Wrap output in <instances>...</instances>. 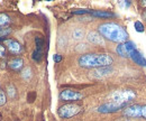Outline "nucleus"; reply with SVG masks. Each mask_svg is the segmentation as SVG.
Segmentation results:
<instances>
[{
  "label": "nucleus",
  "mask_w": 146,
  "mask_h": 121,
  "mask_svg": "<svg viewBox=\"0 0 146 121\" xmlns=\"http://www.w3.org/2000/svg\"><path fill=\"white\" fill-rule=\"evenodd\" d=\"M3 39H5L3 37H0V42H1V40H3Z\"/></svg>",
  "instance_id": "c85d7f7f"
},
{
  "label": "nucleus",
  "mask_w": 146,
  "mask_h": 121,
  "mask_svg": "<svg viewBox=\"0 0 146 121\" xmlns=\"http://www.w3.org/2000/svg\"><path fill=\"white\" fill-rule=\"evenodd\" d=\"M23 66H24V61L21 58H19V57L14 58V60H11L9 62V67L13 69V71L19 72V71H21Z\"/></svg>",
  "instance_id": "f8f14e48"
},
{
  "label": "nucleus",
  "mask_w": 146,
  "mask_h": 121,
  "mask_svg": "<svg viewBox=\"0 0 146 121\" xmlns=\"http://www.w3.org/2000/svg\"><path fill=\"white\" fill-rule=\"evenodd\" d=\"M83 37V32L81 29H74L73 30V38L75 39H81Z\"/></svg>",
  "instance_id": "6ab92c4d"
},
{
  "label": "nucleus",
  "mask_w": 146,
  "mask_h": 121,
  "mask_svg": "<svg viewBox=\"0 0 146 121\" xmlns=\"http://www.w3.org/2000/svg\"><path fill=\"white\" fill-rule=\"evenodd\" d=\"M113 62V58L109 54H96V53H89L83 54L79 57V65L81 67L86 69H99V67H106L110 66Z\"/></svg>",
  "instance_id": "f03ea898"
},
{
  "label": "nucleus",
  "mask_w": 146,
  "mask_h": 121,
  "mask_svg": "<svg viewBox=\"0 0 146 121\" xmlns=\"http://www.w3.org/2000/svg\"><path fill=\"white\" fill-rule=\"evenodd\" d=\"M6 57V48L3 45L0 44V58H5Z\"/></svg>",
  "instance_id": "393cba45"
},
{
  "label": "nucleus",
  "mask_w": 146,
  "mask_h": 121,
  "mask_svg": "<svg viewBox=\"0 0 146 121\" xmlns=\"http://www.w3.org/2000/svg\"><path fill=\"white\" fill-rule=\"evenodd\" d=\"M11 33V29L10 28H3V27H0V37H3L5 38V36H7V35H9Z\"/></svg>",
  "instance_id": "aec40b11"
},
{
  "label": "nucleus",
  "mask_w": 146,
  "mask_h": 121,
  "mask_svg": "<svg viewBox=\"0 0 146 121\" xmlns=\"http://www.w3.org/2000/svg\"><path fill=\"white\" fill-rule=\"evenodd\" d=\"M110 72H112V67L106 66V67H99L94 71V77H104L107 74H109Z\"/></svg>",
  "instance_id": "ddd939ff"
},
{
  "label": "nucleus",
  "mask_w": 146,
  "mask_h": 121,
  "mask_svg": "<svg viewBox=\"0 0 146 121\" xmlns=\"http://www.w3.org/2000/svg\"><path fill=\"white\" fill-rule=\"evenodd\" d=\"M142 6H143V7H146V0H144V1L142 2Z\"/></svg>",
  "instance_id": "cd10ccee"
},
{
  "label": "nucleus",
  "mask_w": 146,
  "mask_h": 121,
  "mask_svg": "<svg viewBox=\"0 0 146 121\" xmlns=\"http://www.w3.org/2000/svg\"><path fill=\"white\" fill-rule=\"evenodd\" d=\"M129 57L139 66H146V58L144 57V55L141 52H138L137 50H135L134 52H131V54L129 55Z\"/></svg>",
  "instance_id": "9d476101"
},
{
  "label": "nucleus",
  "mask_w": 146,
  "mask_h": 121,
  "mask_svg": "<svg viewBox=\"0 0 146 121\" xmlns=\"http://www.w3.org/2000/svg\"><path fill=\"white\" fill-rule=\"evenodd\" d=\"M91 14L92 16L94 17H100V18H111V17H115V14L113 13H110V11H93L91 10Z\"/></svg>",
  "instance_id": "4468645a"
},
{
  "label": "nucleus",
  "mask_w": 146,
  "mask_h": 121,
  "mask_svg": "<svg viewBox=\"0 0 146 121\" xmlns=\"http://www.w3.org/2000/svg\"><path fill=\"white\" fill-rule=\"evenodd\" d=\"M73 13L78 14V15H82V14H89V13H91V10H89V9H78V10H74Z\"/></svg>",
  "instance_id": "b1692460"
},
{
  "label": "nucleus",
  "mask_w": 146,
  "mask_h": 121,
  "mask_svg": "<svg viewBox=\"0 0 146 121\" xmlns=\"http://www.w3.org/2000/svg\"><path fill=\"white\" fill-rule=\"evenodd\" d=\"M134 27H135V30L137 33H144V30H145V27H144L143 22L139 21V20H137V21L134 22Z\"/></svg>",
  "instance_id": "f3484780"
},
{
  "label": "nucleus",
  "mask_w": 146,
  "mask_h": 121,
  "mask_svg": "<svg viewBox=\"0 0 146 121\" xmlns=\"http://www.w3.org/2000/svg\"><path fill=\"white\" fill-rule=\"evenodd\" d=\"M53 60H54L55 63H60L62 61V56L60 54H55L54 56H53Z\"/></svg>",
  "instance_id": "a878e982"
},
{
  "label": "nucleus",
  "mask_w": 146,
  "mask_h": 121,
  "mask_svg": "<svg viewBox=\"0 0 146 121\" xmlns=\"http://www.w3.org/2000/svg\"><path fill=\"white\" fill-rule=\"evenodd\" d=\"M80 111H81V106L80 105L74 103H68L62 105V106H60V109H58V116L61 118L69 119V118H72L74 116H76Z\"/></svg>",
  "instance_id": "39448f33"
},
{
  "label": "nucleus",
  "mask_w": 146,
  "mask_h": 121,
  "mask_svg": "<svg viewBox=\"0 0 146 121\" xmlns=\"http://www.w3.org/2000/svg\"><path fill=\"white\" fill-rule=\"evenodd\" d=\"M7 91H8V95H9L11 99L16 97V89H15V87L9 85V87H8V89H7Z\"/></svg>",
  "instance_id": "412c9836"
},
{
  "label": "nucleus",
  "mask_w": 146,
  "mask_h": 121,
  "mask_svg": "<svg viewBox=\"0 0 146 121\" xmlns=\"http://www.w3.org/2000/svg\"><path fill=\"white\" fill-rule=\"evenodd\" d=\"M7 102V98H6V94L3 93V91L0 90V105H3V104Z\"/></svg>",
  "instance_id": "5701e85b"
},
{
  "label": "nucleus",
  "mask_w": 146,
  "mask_h": 121,
  "mask_svg": "<svg viewBox=\"0 0 146 121\" xmlns=\"http://www.w3.org/2000/svg\"><path fill=\"white\" fill-rule=\"evenodd\" d=\"M42 57H43V50L42 48H35V51L32 54V58L35 62H40Z\"/></svg>",
  "instance_id": "2eb2a0df"
},
{
  "label": "nucleus",
  "mask_w": 146,
  "mask_h": 121,
  "mask_svg": "<svg viewBox=\"0 0 146 121\" xmlns=\"http://www.w3.org/2000/svg\"><path fill=\"white\" fill-rule=\"evenodd\" d=\"M135 50H137L136 44L134 42H131V40H127L125 43L119 44L117 46V48H116V52L121 57H129L131 52H134Z\"/></svg>",
  "instance_id": "423d86ee"
},
{
  "label": "nucleus",
  "mask_w": 146,
  "mask_h": 121,
  "mask_svg": "<svg viewBox=\"0 0 146 121\" xmlns=\"http://www.w3.org/2000/svg\"><path fill=\"white\" fill-rule=\"evenodd\" d=\"M98 32L104 38L115 43H125L128 40L127 30L116 22H104L98 27Z\"/></svg>",
  "instance_id": "f257e3e1"
},
{
  "label": "nucleus",
  "mask_w": 146,
  "mask_h": 121,
  "mask_svg": "<svg viewBox=\"0 0 146 121\" xmlns=\"http://www.w3.org/2000/svg\"><path fill=\"white\" fill-rule=\"evenodd\" d=\"M83 98V95L80 93V92H76V91H73L70 89H66V90H63L61 91L60 93V99L62 101H69V102H72V101H79Z\"/></svg>",
  "instance_id": "6e6552de"
},
{
  "label": "nucleus",
  "mask_w": 146,
  "mask_h": 121,
  "mask_svg": "<svg viewBox=\"0 0 146 121\" xmlns=\"http://www.w3.org/2000/svg\"><path fill=\"white\" fill-rule=\"evenodd\" d=\"M5 45L7 46V48L9 50V52L13 53V54H16V55H19L24 52V48L23 46L19 44L16 39H5Z\"/></svg>",
  "instance_id": "1a4fd4ad"
},
{
  "label": "nucleus",
  "mask_w": 146,
  "mask_h": 121,
  "mask_svg": "<svg viewBox=\"0 0 146 121\" xmlns=\"http://www.w3.org/2000/svg\"><path fill=\"white\" fill-rule=\"evenodd\" d=\"M88 40L94 45H104V37L97 32H90L88 34Z\"/></svg>",
  "instance_id": "9b49d317"
},
{
  "label": "nucleus",
  "mask_w": 146,
  "mask_h": 121,
  "mask_svg": "<svg viewBox=\"0 0 146 121\" xmlns=\"http://www.w3.org/2000/svg\"><path fill=\"white\" fill-rule=\"evenodd\" d=\"M10 17L7 14H0V27H6L10 24Z\"/></svg>",
  "instance_id": "dca6fc26"
},
{
  "label": "nucleus",
  "mask_w": 146,
  "mask_h": 121,
  "mask_svg": "<svg viewBox=\"0 0 146 121\" xmlns=\"http://www.w3.org/2000/svg\"><path fill=\"white\" fill-rule=\"evenodd\" d=\"M117 121H131L130 119H127V118H121V119H118Z\"/></svg>",
  "instance_id": "bb28decb"
},
{
  "label": "nucleus",
  "mask_w": 146,
  "mask_h": 121,
  "mask_svg": "<svg viewBox=\"0 0 146 121\" xmlns=\"http://www.w3.org/2000/svg\"><path fill=\"white\" fill-rule=\"evenodd\" d=\"M35 44H36V48H44V39L42 37H36L35 38Z\"/></svg>",
  "instance_id": "a211bd4d"
},
{
  "label": "nucleus",
  "mask_w": 146,
  "mask_h": 121,
  "mask_svg": "<svg viewBox=\"0 0 146 121\" xmlns=\"http://www.w3.org/2000/svg\"><path fill=\"white\" fill-rule=\"evenodd\" d=\"M127 118H143L146 119V104H133L126 106L123 111Z\"/></svg>",
  "instance_id": "20e7f679"
},
{
  "label": "nucleus",
  "mask_w": 146,
  "mask_h": 121,
  "mask_svg": "<svg viewBox=\"0 0 146 121\" xmlns=\"http://www.w3.org/2000/svg\"><path fill=\"white\" fill-rule=\"evenodd\" d=\"M111 101L117 102L120 104H126L130 102L136 98V93L133 90H120V91H115L110 94Z\"/></svg>",
  "instance_id": "7ed1b4c3"
},
{
  "label": "nucleus",
  "mask_w": 146,
  "mask_h": 121,
  "mask_svg": "<svg viewBox=\"0 0 146 121\" xmlns=\"http://www.w3.org/2000/svg\"><path fill=\"white\" fill-rule=\"evenodd\" d=\"M125 108H126V104H120L113 102V101H109V102L101 104L97 110L100 113H113V112H117V111L125 109Z\"/></svg>",
  "instance_id": "0eeeda50"
},
{
  "label": "nucleus",
  "mask_w": 146,
  "mask_h": 121,
  "mask_svg": "<svg viewBox=\"0 0 146 121\" xmlns=\"http://www.w3.org/2000/svg\"><path fill=\"white\" fill-rule=\"evenodd\" d=\"M21 76L24 77V79H29L31 76H32V71H31V69L29 67H27V69H24V72L21 73Z\"/></svg>",
  "instance_id": "4be33fe9"
}]
</instances>
